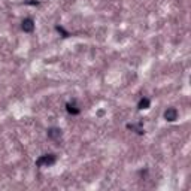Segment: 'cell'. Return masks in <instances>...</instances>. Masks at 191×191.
<instances>
[{"mask_svg": "<svg viewBox=\"0 0 191 191\" xmlns=\"http://www.w3.org/2000/svg\"><path fill=\"white\" fill-rule=\"evenodd\" d=\"M55 163V157L53 154H49V155H43V157H40L36 164L38 166H51V164H54Z\"/></svg>", "mask_w": 191, "mask_h": 191, "instance_id": "cell-1", "label": "cell"}, {"mask_svg": "<svg viewBox=\"0 0 191 191\" xmlns=\"http://www.w3.org/2000/svg\"><path fill=\"white\" fill-rule=\"evenodd\" d=\"M33 29H34V23H33V20H31V18H25V20L23 21V30H24V31H27V33H31Z\"/></svg>", "mask_w": 191, "mask_h": 191, "instance_id": "cell-2", "label": "cell"}, {"mask_svg": "<svg viewBox=\"0 0 191 191\" xmlns=\"http://www.w3.org/2000/svg\"><path fill=\"white\" fill-rule=\"evenodd\" d=\"M164 118H166L167 121H175V119L178 118V111L173 109V108L167 109L166 112H164Z\"/></svg>", "mask_w": 191, "mask_h": 191, "instance_id": "cell-3", "label": "cell"}, {"mask_svg": "<svg viewBox=\"0 0 191 191\" xmlns=\"http://www.w3.org/2000/svg\"><path fill=\"white\" fill-rule=\"evenodd\" d=\"M48 137L53 139V141H58L61 137V130L60 128H49L48 130Z\"/></svg>", "mask_w": 191, "mask_h": 191, "instance_id": "cell-4", "label": "cell"}, {"mask_svg": "<svg viewBox=\"0 0 191 191\" xmlns=\"http://www.w3.org/2000/svg\"><path fill=\"white\" fill-rule=\"evenodd\" d=\"M66 108H67V112L69 114H72V115H78L81 112V109L76 106V103L75 102H72V103H67L66 105Z\"/></svg>", "mask_w": 191, "mask_h": 191, "instance_id": "cell-5", "label": "cell"}, {"mask_svg": "<svg viewBox=\"0 0 191 191\" xmlns=\"http://www.w3.org/2000/svg\"><path fill=\"white\" fill-rule=\"evenodd\" d=\"M148 106H149V100L146 97L141 99V102H139V109H148Z\"/></svg>", "mask_w": 191, "mask_h": 191, "instance_id": "cell-6", "label": "cell"}]
</instances>
